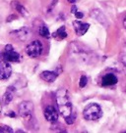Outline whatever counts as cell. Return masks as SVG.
<instances>
[{
	"mask_svg": "<svg viewBox=\"0 0 126 133\" xmlns=\"http://www.w3.org/2000/svg\"><path fill=\"white\" fill-rule=\"evenodd\" d=\"M56 103H57V107H58V111L60 115L63 117L70 116L72 114V104L71 100L69 97V94L66 90L61 89L57 92L56 95Z\"/></svg>",
	"mask_w": 126,
	"mask_h": 133,
	"instance_id": "obj_1",
	"label": "cell"
},
{
	"mask_svg": "<svg viewBox=\"0 0 126 133\" xmlns=\"http://www.w3.org/2000/svg\"><path fill=\"white\" fill-rule=\"evenodd\" d=\"M12 66L7 61L0 62V79H7L11 76Z\"/></svg>",
	"mask_w": 126,
	"mask_h": 133,
	"instance_id": "obj_7",
	"label": "cell"
},
{
	"mask_svg": "<svg viewBox=\"0 0 126 133\" xmlns=\"http://www.w3.org/2000/svg\"><path fill=\"white\" fill-rule=\"evenodd\" d=\"M15 8L17 9L18 12L20 13L21 15H23V16H27V15H28V12H27V10H26V9L24 8V7H23V6H22L20 3H16V5H15Z\"/></svg>",
	"mask_w": 126,
	"mask_h": 133,
	"instance_id": "obj_16",
	"label": "cell"
},
{
	"mask_svg": "<svg viewBox=\"0 0 126 133\" xmlns=\"http://www.w3.org/2000/svg\"><path fill=\"white\" fill-rule=\"evenodd\" d=\"M87 82H88V78L86 75H82L80 78V82H79V86L81 88H84L86 85H87Z\"/></svg>",
	"mask_w": 126,
	"mask_h": 133,
	"instance_id": "obj_17",
	"label": "cell"
},
{
	"mask_svg": "<svg viewBox=\"0 0 126 133\" xmlns=\"http://www.w3.org/2000/svg\"><path fill=\"white\" fill-rule=\"evenodd\" d=\"M67 35H68V34H67V32L65 31V26H64V25H62L61 28H59V29H57V31L52 34V36H54V37H56V36H57L59 39L66 38V37H67Z\"/></svg>",
	"mask_w": 126,
	"mask_h": 133,
	"instance_id": "obj_12",
	"label": "cell"
},
{
	"mask_svg": "<svg viewBox=\"0 0 126 133\" xmlns=\"http://www.w3.org/2000/svg\"><path fill=\"white\" fill-rule=\"evenodd\" d=\"M42 52V44L39 40H34L30 42L26 47V54L31 58H37Z\"/></svg>",
	"mask_w": 126,
	"mask_h": 133,
	"instance_id": "obj_3",
	"label": "cell"
},
{
	"mask_svg": "<svg viewBox=\"0 0 126 133\" xmlns=\"http://www.w3.org/2000/svg\"><path fill=\"white\" fill-rule=\"evenodd\" d=\"M65 118V121H66V123L67 124H73L74 122H75V119H76V114L74 112H72L70 116H66V117H64Z\"/></svg>",
	"mask_w": 126,
	"mask_h": 133,
	"instance_id": "obj_15",
	"label": "cell"
},
{
	"mask_svg": "<svg viewBox=\"0 0 126 133\" xmlns=\"http://www.w3.org/2000/svg\"><path fill=\"white\" fill-rule=\"evenodd\" d=\"M68 1H69L70 3H75L76 2V0H68Z\"/></svg>",
	"mask_w": 126,
	"mask_h": 133,
	"instance_id": "obj_24",
	"label": "cell"
},
{
	"mask_svg": "<svg viewBox=\"0 0 126 133\" xmlns=\"http://www.w3.org/2000/svg\"><path fill=\"white\" fill-rule=\"evenodd\" d=\"M117 83V77L115 76L112 74H107L105 75L104 77H102V80H101V85L104 87H106V86H112L114 84Z\"/></svg>",
	"mask_w": 126,
	"mask_h": 133,
	"instance_id": "obj_10",
	"label": "cell"
},
{
	"mask_svg": "<svg viewBox=\"0 0 126 133\" xmlns=\"http://www.w3.org/2000/svg\"><path fill=\"white\" fill-rule=\"evenodd\" d=\"M44 117L47 121L55 123L58 121V112L55 110L53 106H47L44 110Z\"/></svg>",
	"mask_w": 126,
	"mask_h": 133,
	"instance_id": "obj_6",
	"label": "cell"
},
{
	"mask_svg": "<svg viewBox=\"0 0 126 133\" xmlns=\"http://www.w3.org/2000/svg\"><path fill=\"white\" fill-rule=\"evenodd\" d=\"M30 29H27V28H22L21 29H18L16 31H13L11 34H13V36L19 39V40H22V41H26L28 38L30 37Z\"/></svg>",
	"mask_w": 126,
	"mask_h": 133,
	"instance_id": "obj_9",
	"label": "cell"
},
{
	"mask_svg": "<svg viewBox=\"0 0 126 133\" xmlns=\"http://www.w3.org/2000/svg\"><path fill=\"white\" fill-rule=\"evenodd\" d=\"M8 89L9 90L6 92L4 94V96H3V100H4L5 104H8V103H10L13 100V93L10 91V88H8Z\"/></svg>",
	"mask_w": 126,
	"mask_h": 133,
	"instance_id": "obj_14",
	"label": "cell"
},
{
	"mask_svg": "<svg viewBox=\"0 0 126 133\" xmlns=\"http://www.w3.org/2000/svg\"><path fill=\"white\" fill-rule=\"evenodd\" d=\"M9 116H11V117H15L16 116V115H15V112H9V114H7Z\"/></svg>",
	"mask_w": 126,
	"mask_h": 133,
	"instance_id": "obj_21",
	"label": "cell"
},
{
	"mask_svg": "<svg viewBox=\"0 0 126 133\" xmlns=\"http://www.w3.org/2000/svg\"><path fill=\"white\" fill-rule=\"evenodd\" d=\"M16 18H17V17H16V16H14V15H13V16H10V17H9V18H8V20H7V22H10V21H11V20H15Z\"/></svg>",
	"mask_w": 126,
	"mask_h": 133,
	"instance_id": "obj_22",
	"label": "cell"
},
{
	"mask_svg": "<svg viewBox=\"0 0 126 133\" xmlns=\"http://www.w3.org/2000/svg\"><path fill=\"white\" fill-rule=\"evenodd\" d=\"M75 17L77 18V19H82L83 17H84V14L82 12H79V11H77V12L75 13Z\"/></svg>",
	"mask_w": 126,
	"mask_h": 133,
	"instance_id": "obj_19",
	"label": "cell"
},
{
	"mask_svg": "<svg viewBox=\"0 0 126 133\" xmlns=\"http://www.w3.org/2000/svg\"><path fill=\"white\" fill-rule=\"evenodd\" d=\"M73 26H74L76 34L79 35V36H82V35H84L85 33L87 32V30H88L89 28H90V25H89L88 23L75 21V22H73Z\"/></svg>",
	"mask_w": 126,
	"mask_h": 133,
	"instance_id": "obj_8",
	"label": "cell"
},
{
	"mask_svg": "<svg viewBox=\"0 0 126 133\" xmlns=\"http://www.w3.org/2000/svg\"><path fill=\"white\" fill-rule=\"evenodd\" d=\"M34 110V105L30 101H23L21 104L19 105V112L20 116L25 117V118H30Z\"/></svg>",
	"mask_w": 126,
	"mask_h": 133,
	"instance_id": "obj_5",
	"label": "cell"
},
{
	"mask_svg": "<svg viewBox=\"0 0 126 133\" xmlns=\"http://www.w3.org/2000/svg\"><path fill=\"white\" fill-rule=\"evenodd\" d=\"M123 25H124V28L126 29V17L124 18V20H123Z\"/></svg>",
	"mask_w": 126,
	"mask_h": 133,
	"instance_id": "obj_23",
	"label": "cell"
},
{
	"mask_svg": "<svg viewBox=\"0 0 126 133\" xmlns=\"http://www.w3.org/2000/svg\"><path fill=\"white\" fill-rule=\"evenodd\" d=\"M0 132H8V133H11L13 132V129L10 128L9 126H6V125H4V126H0Z\"/></svg>",
	"mask_w": 126,
	"mask_h": 133,
	"instance_id": "obj_18",
	"label": "cell"
},
{
	"mask_svg": "<svg viewBox=\"0 0 126 133\" xmlns=\"http://www.w3.org/2000/svg\"><path fill=\"white\" fill-rule=\"evenodd\" d=\"M39 34L42 35V37H45V38H49L50 37V32L48 30V28L46 25H42L39 28V30H38Z\"/></svg>",
	"mask_w": 126,
	"mask_h": 133,
	"instance_id": "obj_13",
	"label": "cell"
},
{
	"mask_svg": "<svg viewBox=\"0 0 126 133\" xmlns=\"http://www.w3.org/2000/svg\"><path fill=\"white\" fill-rule=\"evenodd\" d=\"M59 74L56 71H44L41 74V77H42L44 81L46 82H53L56 77L58 76Z\"/></svg>",
	"mask_w": 126,
	"mask_h": 133,
	"instance_id": "obj_11",
	"label": "cell"
},
{
	"mask_svg": "<svg viewBox=\"0 0 126 133\" xmlns=\"http://www.w3.org/2000/svg\"><path fill=\"white\" fill-rule=\"evenodd\" d=\"M3 58L7 62H19L21 61L22 56L14 50L11 44H8L5 46V49L3 51Z\"/></svg>",
	"mask_w": 126,
	"mask_h": 133,
	"instance_id": "obj_4",
	"label": "cell"
},
{
	"mask_svg": "<svg viewBox=\"0 0 126 133\" xmlns=\"http://www.w3.org/2000/svg\"><path fill=\"white\" fill-rule=\"evenodd\" d=\"M102 116V111L100 105L90 104L84 110V117L87 121H97Z\"/></svg>",
	"mask_w": 126,
	"mask_h": 133,
	"instance_id": "obj_2",
	"label": "cell"
},
{
	"mask_svg": "<svg viewBox=\"0 0 126 133\" xmlns=\"http://www.w3.org/2000/svg\"><path fill=\"white\" fill-rule=\"evenodd\" d=\"M76 12H77V7H76L75 5H72V7H71V13L75 14Z\"/></svg>",
	"mask_w": 126,
	"mask_h": 133,
	"instance_id": "obj_20",
	"label": "cell"
}]
</instances>
